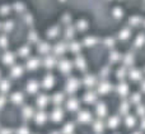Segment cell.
I'll return each instance as SVG.
<instances>
[{
    "label": "cell",
    "mask_w": 145,
    "mask_h": 134,
    "mask_svg": "<svg viewBox=\"0 0 145 134\" xmlns=\"http://www.w3.org/2000/svg\"><path fill=\"white\" fill-rule=\"evenodd\" d=\"M80 82L78 81L76 78H70L68 81V83H66V87H65V89H66V92L68 93H74L75 91H76L78 88H79V86H80Z\"/></svg>",
    "instance_id": "1"
},
{
    "label": "cell",
    "mask_w": 145,
    "mask_h": 134,
    "mask_svg": "<svg viewBox=\"0 0 145 134\" xmlns=\"http://www.w3.org/2000/svg\"><path fill=\"white\" fill-rule=\"evenodd\" d=\"M59 69H60L64 74H69L71 70V63L69 60H61L60 63H59Z\"/></svg>",
    "instance_id": "2"
},
{
    "label": "cell",
    "mask_w": 145,
    "mask_h": 134,
    "mask_svg": "<svg viewBox=\"0 0 145 134\" xmlns=\"http://www.w3.org/2000/svg\"><path fill=\"white\" fill-rule=\"evenodd\" d=\"M63 118H64V111L60 109V107H56V109L52 111V114H51V119H52L55 123L61 122Z\"/></svg>",
    "instance_id": "3"
},
{
    "label": "cell",
    "mask_w": 145,
    "mask_h": 134,
    "mask_svg": "<svg viewBox=\"0 0 145 134\" xmlns=\"http://www.w3.org/2000/svg\"><path fill=\"white\" fill-rule=\"evenodd\" d=\"M95 112L99 118H105L107 115V106H106L103 102H98L97 107H95Z\"/></svg>",
    "instance_id": "4"
},
{
    "label": "cell",
    "mask_w": 145,
    "mask_h": 134,
    "mask_svg": "<svg viewBox=\"0 0 145 134\" xmlns=\"http://www.w3.org/2000/svg\"><path fill=\"white\" fill-rule=\"evenodd\" d=\"M90 120H92V116H90V112L88 111H80L79 114H78V122L80 123H89Z\"/></svg>",
    "instance_id": "5"
},
{
    "label": "cell",
    "mask_w": 145,
    "mask_h": 134,
    "mask_svg": "<svg viewBox=\"0 0 145 134\" xmlns=\"http://www.w3.org/2000/svg\"><path fill=\"white\" fill-rule=\"evenodd\" d=\"M54 83H55L54 76H51V74L45 76V78H43V81H42V86L45 87V88H51V87L54 86Z\"/></svg>",
    "instance_id": "6"
},
{
    "label": "cell",
    "mask_w": 145,
    "mask_h": 134,
    "mask_svg": "<svg viewBox=\"0 0 145 134\" xmlns=\"http://www.w3.org/2000/svg\"><path fill=\"white\" fill-rule=\"evenodd\" d=\"M66 109L69 111H76L79 109V101L76 99H70L68 102H66Z\"/></svg>",
    "instance_id": "7"
},
{
    "label": "cell",
    "mask_w": 145,
    "mask_h": 134,
    "mask_svg": "<svg viewBox=\"0 0 145 134\" xmlns=\"http://www.w3.org/2000/svg\"><path fill=\"white\" fill-rule=\"evenodd\" d=\"M33 118H35L37 124H43V123L47 120V114H46L45 111H38L37 114L33 115Z\"/></svg>",
    "instance_id": "8"
},
{
    "label": "cell",
    "mask_w": 145,
    "mask_h": 134,
    "mask_svg": "<svg viewBox=\"0 0 145 134\" xmlns=\"http://www.w3.org/2000/svg\"><path fill=\"white\" fill-rule=\"evenodd\" d=\"M110 89H111V84L108 83V82H102V83H99V86H98V93L106 95L110 92Z\"/></svg>",
    "instance_id": "9"
},
{
    "label": "cell",
    "mask_w": 145,
    "mask_h": 134,
    "mask_svg": "<svg viewBox=\"0 0 145 134\" xmlns=\"http://www.w3.org/2000/svg\"><path fill=\"white\" fill-rule=\"evenodd\" d=\"M1 59H3V63H4L5 65H12V64H14V60H15L14 55H13L12 53H7V54H4Z\"/></svg>",
    "instance_id": "10"
},
{
    "label": "cell",
    "mask_w": 145,
    "mask_h": 134,
    "mask_svg": "<svg viewBox=\"0 0 145 134\" xmlns=\"http://www.w3.org/2000/svg\"><path fill=\"white\" fill-rule=\"evenodd\" d=\"M38 66H40V60H38L37 58H31L29 60L27 61V68L29 69V70H35Z\"/></svg>",
    "instance_id": "11"
},
{
    "label": "cell",
    "mask_w": 145,
    "mask_h": 134,
    "mask_svg": "<svg viewBox=\"0 0 145 134\" xmlns=\"http://www.w3.org/2000/svg\"><path fill=\"white\" fill-rule=\"evenodd\" d=\"M22 74H23V68L20 65H14L12 68V70H10V76L13 78H19Z\"/></svg>",
    "instance_id": "12"
},
{
    "label": "cell",
    "mask_w": 145,
    "mask_h": 134,
    "mask_svg": "<svg viewBox=\"0 0 145 134\" xmlns=\"http://www.w3.org/2000/svg\"><path fill=\"white\" fill-rule=\"evenodd\" d=\"M10 100H12L13 104H15V105H20V104L23 102V100H24V97H23V95L20 93V92H15V93H13V95H12Z\"/></svg>",
    "instance_id": "13"
},
{
    "label": "cell",
    "mask_w": 145,
    "mask_h": 134,
    "mask_svg": "<svg viewBox=\"0 0 145 134\" xmlns=\"http://www.w3.org/2000/svg\"><path fill=\"white\" fill-rule=\"evenodd\" d=\"M129 77H130L133 81H140L141 79V72L139 70V69H131V70H129Z\"/></svg>",
    "instance_id": "14"
},
{
    "label": "cell",
    "mask_w": 145,
    "mask_h": 134,
    "mask_svg": "<svg viewBox=\"0 0 145 134\" xmlns=\"http://www.w3.org/2000/svg\"><path fill=\"white\" fill-rule=\"evenodd\" d=\"M117 92H118V95H121V96H126V95L129 93V86L125 83V82H121L117 87Z\"/></svg>",
    "instance_id": "15"
},
{
    "label": "cell",
    "mask_w": 145,
    "mask_h": 134,
    "mask_svg": "<svg viewBox=\"0 0 145 134\" xmlns=\"http://www.w3.org/2000/svg\"><path fill=\"white\" fill-rule=\"evenodd\" d=\"M48 104V97L46 96V95H41V96H38L37 99V105L38 107H41V109H43V107H46Z\"/></svg>",
    "instance_id": "16"
},
{
    "label": "cell",
    "mask_w": 145,
    "mask_h": 134,
    "mask_svg": "<svg viewBox=\"0 0 145 134\" xmlns=\"http://www.w3.org/2000/svg\"><path fill=\"white\" fill-rule=\"evenodd\" d=\"M83 83L87 87H93V86H95L97 81H95V78L93 76H85L84 79H83Z\"/></svg>",
    "instance_id": "17"
},
{
    "label": "cell",
    "mask_w": 145,
    "mask_h": 134,
    "mask_svg": "<svg viewBox=\"0 0 145 134\" xmlns=\"http://www.w3.org/2000/svg\"><path fill=\"white\" fill-rule=\"evenodd\" d=\"M118 124H120V119H118V116H111L110 119L107 120V125H108V128H112V129L117 128V127H118Z\"/></svg>",
    "instance_id": "18"
},
{
    "label": "cell",
    "mask_w": 145,
    "mask_h": 134,
    "mask_svg": "<svg viewBox=\"0 0 145 134\" xmlns=\"http://www.w3.org/2000/svg\"><path fill=\"white\" fill-rule=\"evenodd\" d=\"M43 65L48 69L54 68V66L56 65V59L52 58V56H47V58H45V60H43Z\"/></svg>",
    "instance_id": "19"
},
{
    "label": "cell",
    "mask_w": 145,
    "mask_h": 134,
    "mask_svg": "<svg viewBox=\"0 0 145 134\" xmlns=\"http://www.w3.org/2000/svg\"><path fill=\"white\" fill-rule=\"evenodd\" d=\"M27 91L29 92V93H36V92L38 91V82H36V81L28 82V84H27Z\"/></svg>",
    "instance_id": "20"
},
{
    "label": "cell",
    "mask_w": 145,
    "mask_h": 134,
    "mask_svg": "<svg viewBox=\"0 0 145 134\" xmlns=\"http://www.w3.org/2000/svg\"><path fill=\"white\" fill-rule=\"evenodd\" d=\"M95 100H97V96H95L94 92H87L84 95V101L87 104H94Z\"/></svg>",
    "instance_id": "21"
},
{
    "label": "cell",
    "mask_w": 145,
    "mask_h": 134,
    "mask_svg": "<svg viewBox=\"0 0 145 134\" xmlns=\"http://www.w3.org/2000/svg\"><path fill=\"white\" fill-rule=\"evenodd\" d=\"M93 129H94V132L97 134H102L103 129H105V124H103L101 120H97V122H94V124H93Z\"/></svg>",
    "instance_id": "22"
},
{
    "label": "cell",
    "mask_w": 145,
    "mask_h": 134,
    "mask_svg": "<svg viewBox=\"0 0 145 134\" xmlns=\"http://www.w3.org/2000/svg\"><path fill=\"white\" fill-rule=\"evenodd\" d=\"M22 112H23V118H24V119H31V118H33V115H35L33 109L29 106H25Z\"/></svg>",
    "instance_id": "23"
},
{
    "label": "cell",
    "mask_w": 145,
    "mask_h": 134,
    "mask_svg": "<svg viewBox=\"0 0 145 134\" xmlns=\"http://www.w3.org/2000/svg\"><path fill=\"white\" fill-rule=\"evenodd\" d=\"M75 65H76L78 68L80 69V70H84V69L87 68V63H85V59L82 58V56L76 58V59H75Z\"/></svg>",
    "instance_id": "24"
},
{
    "label": "cell",
    "mask_w": 145,
    "mask_h": 134,
    "mask_svg": "<svg viewBox=\"0 0 145 134\" xmlns=\"http://www.w3.org/2000/svg\"><path fill=\"white\" fill-rule=\"evenodd\" d=\"M9 89H10V83H9V81L4 79V81L0 82V91H1V93H7Z\"/></svg>",
    "instance_id": "25"
},
{
    "label": "cell",
    "mask_w": 145,
    "mask_h": 134,
    "mask_svg": "<svg viewBox=\"0 0 145 134\" xmlns=\"http://www.w3.org/2000/svg\"><path fill=\"white\" fill-rule=\"evenodd\" d=\"M125 124H126V127H127V128H134V127H135V124H136L135 118L131 116V115H126Z\"/></svg>",
    "instance_id": "26"
},
{
    "label": "cell",
    "mask_w": 145,
    "mask_h": 134,
    "mask_svg": "<svg viewBox=\"0 0 145 134\" xmlns=\"http://www.w3.org/2000/svg\"><path fill=\"white\" fill-rule=\"evenodd\" d=\"M72 132H74V124L72 123H68V124L64 125V128H63L64 134H72Z\"/></svg>",
    "instance_id": "27"
},
{
    "label": "cell",
    "mask_w": 145,
    "mask_h": 134,
    "mask_svg": "<svg viewBox=\"0 0 145 134\" xmlns=\"http://www.w3.org/2000/svg\"><path fill=\"white\" fill-rule=\"evenodd\" d=\"M52 101L55 105H61L64 101V95L63 93H55V96L52 97Z\"/></svg>",
    "instance_id": "28"
},
{
    "label": "cell",
    "mask_w": 145,
    "mask_h": 134,
    "mask_svg": "<svg viewBox=\"0 0 145 134\" xmlns=\"http://www.w3.org/2000/svg\"><path fill=\"white\" fill-rule=\"evenodd\" d=\"M140 101H141V96H140V93H135L133 97H131V102H133V104H135V105L140 104Z\"/></svg>",
    "instance_id": "29"
},
{
    "label": "cell",
    "mask_w": 145,
    "mask_h": 134,
    "mask_svg": "<svg viewBox=\"0 0 145 134\" xmlns=\"http://www.w3.org/2000/svg\"><path fill=\"white\" fill-rule=\"evenodd\" d=\"M136 111H138V114H139V115H141V116H145V106H144V105L138 104Z\"/></svg>",
    "instance_id": "30"
},
{
    "label": "cell",
    "mask_w": 145,
    "mask_h": 134,
    "mask_svg": "<svg viewBox=\"0 0 145 134\" xmlns=\"http://www.w3.org/2000/svg\"><path fill=\"white\" fill-rule=\"evenodd\" d=\"M127 109H129L127 102H123V104H122V107H121V110H120V112H121L122 115H126V114H127Z\"/></svg>",
    "instance_id": "31"
},
{
    "label": "cell",
    "mask_w": 145,
    "mask_h": 134,
    "mask_svg": "<svg viewBox=\"0 0 145 134\" xmlns=\"http://www.w3.org/2000/svg\"><path fill=\"white\" fill-rule=\"evenodd\" d=\"M17 134H29V129L27 127H22L17 132Z\"/></svg>",
    "instance_id": "32"
},
{
    "label": "cell",
    "mask_w": 145,
    "mask_h": 134,
    "mask_svg": "<svg viewBox=\"0 0 145 134\" xmlns=\"http://www.w3.org/2000/svg\"><path fill=\"white\" fill-rule=\"evenodd\" d=\"M125 76H126V74H125V69H123V68L118 69V70H117V78H121V79H122Z\"/></svg>",
    "instance_id": "33"
},
{
    "label": "cell",
    "mask_w": 145,
    "mask_h": 134,
    "mask_svg": "<svg viewBox=\"0 0 145 134\" xmlns=\"http://www.w3.org/2000/svg\"><path fill=\"white\" fill-rule=\"evenodd\" d=\"M28 51H29V50H28L27 47H22V49H20V51H19V53H20L19 55H20V56H27L28 54H29Z\"/></svg>",
    "instance_id": "34"
},
{
    "label": "cell",
    "mask_w": 145,
    "mask_h": 134,
    "mask_svg": "<svg viewBox=\"0 0 145 134\" xmlns=\"http://www.w3.org/2000/svg\"><path fill=\"white\" fill-rule=\"evenodd\" d=\"M40 53L47 54V53H48V46H47V45H42V46L40 47Z\"/></svg>",
    "instance_id": "35"
},
{
    "label": "cell",
    "mask_w": 145,
    "mask_h": 134,
    "mask_svg": "<svg viewBox=\"0 0 145 134\" xmlns=\"http://www.w3.org/2000/svg\"><path fill=\"white\" fill-rule=\"evenodd\" d=\"M5 102H7L5 97L4 96H0V109H3V107L5 106Z\"/></svg>",
    "instance_id": "36"
},
{
    "label": "cell",
    "mask_w": 145,
    "mask_h": 134,
    "mask_svg": "<svg viewBox=\"0 0 145 134\" xmlns=\"http://www.w3.org/2000/svg\"><path fill=\"white\" fill-rule=\"evenodd\" d=\"M0 134H12V130H9V129H1V130H0Z\"/></svg>",
    "instance_id": "37"
},
{
    "label": "cell",
    "mask_w": 145,
    "mask_h": 134,
    "mask_svg": "<svg viewBox=\"0 0 145 134\" xmlns=\"http://www.w3.org/2000/svg\"><path fill=\"white\" fill-rule=\"evenodd\" d=\"M0 46H7V38H0Z\"/></svg>",
    "instance_id": "38"
},
{
    "label": "cell",
    "mask_w": 145,
    "mask_h": 134,
    "mask_svg": "<svg viewBox=\"0 0 145 134\" xmlns=\"http://www.w3.org/2000/svg\"><path fill=\"white\" fill-rule=\"evenodd\" d=\"M140 127H141V129L145 130V116H143V120H141V123H140Z\"/></svg>",
    "instance_id": "39"
},
{
    "label": "cell",
    "mask_w": 145,
    "mask_h": 134,
    "mask_svg": "<svg viewBox=\"0 0 145 134\" xmlns=\"http://www.w3.org/2000/svg\"><path fill=\"white\" fill-rule=\"evenodd\" d=\"M141 89H143V92H145V81H143V83H141Z\"/></svg>",
    "instance_id": "40"
},
{
    "label": "cell",
    "mask_w": 145,
    "mask_h": 134,
    "mask_svg": "<svg viewBox=\"0 0 145 134\" xmlns=\"http://www.w3.org/2000/svg\"><path fill=\"white\" fill-rule=\"evenodd\" d=\"M134 134H141V133H139V132H136V133H134Z\"/></svg>",
    "instance_id": "41"
},
{
    "label": "cell",
    "mask_w": 145,
    "mask_h": 134,
    "mask_svg": "<svg viewBox=\"0 0 145 134\" xmlns=\"http://www.w3.org/2000/svg\"><path fill=\"white\" fill-rule=\"evenodd\" d=\"M51 134H57V133H51Z\"/></svg>",
    "instance_id": "42"
}]
</instances>
